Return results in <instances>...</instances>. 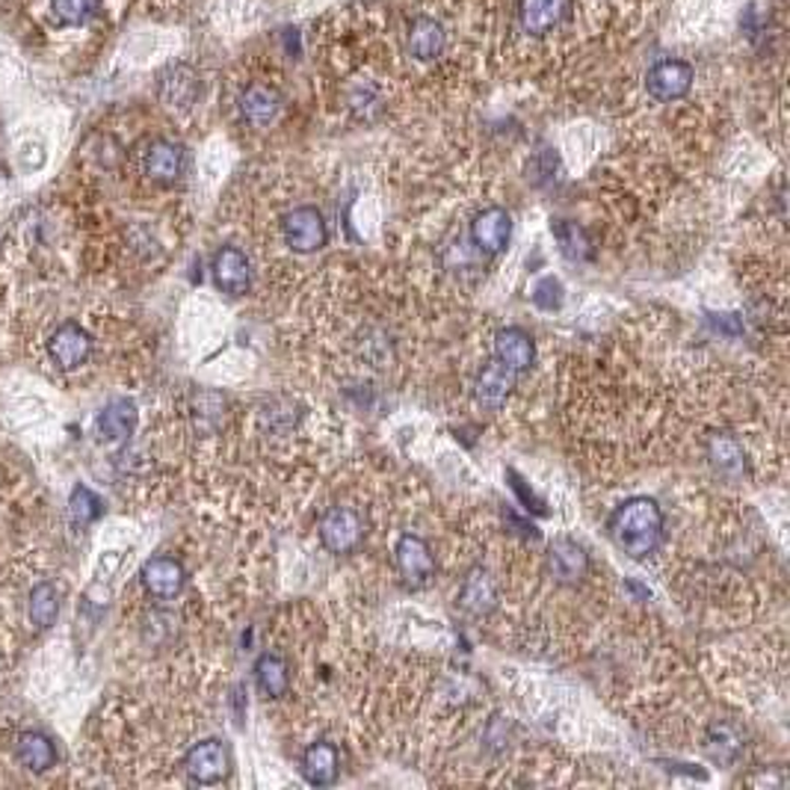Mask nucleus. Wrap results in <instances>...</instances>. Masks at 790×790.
Returning <instances> with one entry per match:
<instances>
[{"label":"nucleus","instance_id":"9b49d317","mask_svg":"<svg viewBox=\"0 0 790 790\" xmlns=\"http://www.w3.org/2000/svg\"><path fill=\"white\" fill-rule=\"evenodd\" d=\"M406 50L411 60L435 62L448 50V27L432 15H418L406 27Z\"/></svg>","mask_w":790,"mask_h":790},{"label":"nucleus","instance_id":"5701e85b","mask_svg":"<svg viewBox=\"0 0 790 790\" xmlns=\"http://www.w3.org/2000/svg\"><path fill=\"white\" fill-rule=\"evenodd\" d=\"M15 755L33 772H45L57 764V746L42 731H24L15 741Z\"/></svg>","mask_w":790,"mask_h":790},{"label":"nucleus","instance_id":"a211bd4d","mask_svg":"<svg viewBox=\"0 0 790 790\" xmlns=\"http://www.w3.org/2000/svg\"><path fill=\"white\" fill-rule=\"evenodd\" d=\"M548 569L557 581L574 586L590 574V554L574 539H557L548 548Z\"/></svg>","mask_w":790,"mask_h":790},{"label":"nucleus","instance_id":"c756f323","mask_svg":"<svg viewBox=\"0 0 790 790\" xmlns=\"http://www.w3.org/2000/svg\"><path fill=\"white\" fill-rule=\"evenodd\" d=\"M507 477L512 480V489H515V495H519L521 503H524V510L539 512V515H545V512H548V510H545V503H542V500L536 498V495H533V491L527 489V486H524V480H521L515 470H507Z\"/></svg>","mask_w":790,"mask_h":790},{"label":"nucleus","instance_id":"6ab92c4d","mask_svg":"<svg viewBox=\"0 0 790 790\" xmlns=\"http://www.w3.org/2000/svg\"><path fill=\"white\" fill-rule=\"evenodd\" d=\"M495 359L515 373L531 371L533 361H536V344H533L531 332L519 329V326L500 329L495 335Z\"/></svg>","mask_w":790,"mask_h":790},{"label":"nucleus","instance_id":"6e6552de","mask_svg":"<svg viewBox=\"0 0 790 790\" xmlns=\"http://www.w3.org/2000/svg\"><path fill=\"white\" fill-rule=\"evenodd\" d=\"M693 81H696V71H693L690 62L661 60L654 62L646 74V90L654 101L670 104V101L684 98L693 90Z\"/></svg>","mask_w":790,"mask_h":790},{"label":"nucleus","instance_id":"7ed1b4c3","mask_svg":"<svg viewBox=\"0 0 790 790\" xmlns=\"http://www.w3.org/2000/svg\"><path fill=\"white\" fill-rule=\"evenodd\" d=\"M364 519L356 507H332L321 519V545L329 554H352L364 542Z\"/></svg>","mask_w":790,"mask_h":790},{"label":"nucleus","instance_id":"aec40b11","mask_svg":"<svg viewBox=\"0 0 790 790\" xmlns=\"http://www.w3.org/2000/svg\"><path fill=\"white\" fill-rule=\"evenodd\" d=\"M300 772L302 779L309 781V785H314V788H329V785L338 781V772H340L338 750L326 741L311 743L309 750L302 752Z\"/></svg>","mask_w":790,"mask_h":790},{"label":"nucleus","instance_id":"bb28decb","mask_svg":"<svg viewBox=\"0 0 790 790\" xmlns=\"http://www.w3.org/2000/svg\"><path fill=\"white\" fill-rule=\"evenodd\" d=\"M554 237L560 243L562 258L574 260V264L592 258V243L590 237H586V231H583L578 222L557 220L554 222Z\"/></svg>","mask_w":790,"mask_h":790},{"label":"nucleus","instance_id":"39448f33","mask_svg":"<svg viewBox=\"0 0 790 790\" xmlns=\"http://www.w3.org/2000/svg\"><path fill=\"white\" fill-rule=\"evenodd\" d=\"M574 0H519V27L531 39H545L571 19Z\"/></svg>","mask_w":790,"mask_h":790},{"label":"nucleus","instance_id":"7c9ffc66","mask_svg":"<svg viewBox=\"0 0 790 790\" xmlns=\"http://www.w3.org/2000/svg\"><path fill=\"white\" fill-rule=\"evenodd\" d=\"M713 326L722 332H729V335H741V317H737V314H717V317H713Z\"/></svg>","mask_w":790,"mask_h":790},{"label":"nucleus","instance_id":"cd10ccee","mask_svg":"<svg viewBox=\"0 0 790 790\" xmlns=\"http://www.w3.org/2000/svg\"><path fill=\"white\" fill-rule=\"evenodd\" d=\"M101 512H104V503H101L95 491L86 489V486H74L71 489L69 515L74 521V527H90L92 521L101 519Z\"/></svg>","mask_w":790,"mask_h":790},{"label":"nucleus","instance_id":"412c9836","mask_svg":"<svg viewBox=\"0 0 790 790\" xmlns=\"http://www.w3.org/2000/svg\"><path fill=\"white\" fill-rule=\"evenodd\" d=\"M705 752L710 755V760L731 767L746 752V731L734 722H713L705 734Z\"/></svg>","mask_w":790,"mask_h":790},{"label":"nucleus","instance_id":"ddd939ff","mask_svg":"<svg viewBox=\"0 0 790 790\" xmlns=\"http://www.w3.org/2000/svg\"><path fill=\"white\" fill-rule=\"evenodd\" d=\"M210 272H213V284L229 297H243L252 284L249 260L237 246H222L213 260H210Z\"/></svg>","mask_w":790,"mask_h":790},{"label":"nucleus","instance_id":"a878e982","mask_svg":"<svg viewBox=\"0 0 790 790\" xmlns=\"http://www.w3.org/2000/svg\"><path fill=\"white\" fill-rule=\"evenodd\" d=\"M27 613H31V621L36 628H50L57 625V616H60V592L54 583H36L31 592V601H27Z\"/></svg>","mask_w":790,"mask_h":790},{"label":"nucleus","instance_id":"dca6fc26","mask_svg":"<svg viewBox=\"0 0 790 790\" xmlns=\"http://www.w3.org/2000/svg\"><path fill=\"white\" fill-rule=\"evenodd\" d=\"M515 380H519V373L510 371L507 364H500L498 359H489L483 364V371L477 373L474 397H477L483 409L498 411L512 394V388H515Z\"/></svg>","mask_w":790,"mask_h":790},{"label":"nucleus","instance_id":"2eb2a0df","mask_svg":"<svg viewBox=\"0 0 790 790\" xmlns=\"http://www.w3.org/2000/svg\"><path fill=\"white\" fill-rule=\"evenodd\" d=\"M48 352L62 371H74V368H81L83 361L90 359L92 335L78 323H62L60 329L50 335Z\"/></svg>","mask_w":790,"mask_h":790},{"label":"nucleus","instance_id":"f03ea898","mask_svg":"<svg viewBox=\"0 0 790 790\" xmlns=\"http://www.w3.org/2000/svg\"><path fill=\"white\" fill-rule=\"evenodd\" d=\"M281 237L300 255H311V252H321L329 241V229H326V217L321 210L302 205V208L288 210L281 217Z\"/></svg>","mask_w":790,"mask_h":790},{"label":"nucleus","instance_id":"4468645a","mask_svg":"<svg viewBox=\"0 0 790 790\" xmlns=\"http://www.w3.org/2000/svg\"><path fill=\"white\" fill-rule=\"evenodd\" d=\"M140 581L146 586L151 599H161V601H170L175 599L181 590H184V583H187V571L181 566L175 557H151L140 571Z\"/></svg>","mask_w":790,"mask_h":790},{"label":"nucleus","instance_id":"f3484780","mask_svg":"<svg viewBox=\"0 0 790 790\" xmlns=\"http://www.w3.org/2000/svg\"><path fill=\"white\" fill-rule=\"evenodd\" d=\"M158 92L170 111H190L201 92L199 74L190 66H172L158 78Z\"/></svg>","mask_w":790,"mask_h":790},{"label":"nucleus","instance_id":"393cba45","mask_svg":"<svg viewBox=\"0 0 790 790\" xmlns=\"http://www.w3.org/2000/svg\"><path fill=\"white\" fill-rule=\"evenodd\" d=\"M708 460L722 477H741L746 470V453H743L741 441L731 439L725 432L708 441Z\"/></svg>","mask_w":790,"mask_h":790},{"label":"nucleus","instance_id":"20e7f679","mask_svg":"<svg viewBox=\"0 0 790 790\" xmlns=\"http://www.w3.org/2000/svg\"><path fill=\"white\" fill-rule=\"evenodd\" d=\"M184 772L190 776L196 785H220L229 779L231 772V752L229 746L217 737L196 743L187 755H184Z\"/></svg>","mask_w":790,"mask_h":790},{"label":"nucleus","instance_id":"0eeeda50","mask_svg":"<svg viewBox=\"0 0 790 790\" xmlns=\"http://www.w3.org/2000/svg\"><path fill=\"white\" fill-rule=\"evenodd\" d=\"M237 111H241V119L252 128H270L284 111V98L272 83L252 81L237 95Z\"/></svg>","mask_w":790,"mask_h":790},{"label":"nucleus","instance_id":"1a4fd4ad","mask_svg":"<svg viewBox=\"0 0 790 790\" xmlns=\"http://www.w3.org/2000/svg\"><path fill=\"white\" fill-rule=\"evenodd\" d=\"M184 170H187V154H184V146H178L175 140L161 137V140H151L142 151V172L154 184L170 187L184 175Z\"/></svg>","mask_w":790,"mask_h":790},{"label":"nucleus","instance_id":"4be33fe9","mask_svg":"<svg viewBox=\"0 0 790 790\" xmlns=\"http://www.w3.org/2000/svg\"><path fill=\"white\" fill-rule=\"evenodd\" d=\"M137 403L133 400H113L101 409L95 427H98L104 441H128L130 432L137 430Z\"/></svg>","mask_w":790,"mask_h":790},{"label":"nucleus","instance_id":"b1692460","mask_svg":"<svg viewBox=\"0 0 790 790\" xmlns=\"http://www.w3.org/2000/svg\"><path fill=\"white\" fill-rule=\"evenodd\" d=\"M255 684L267 699H281L288 687H291V672H288V661L279 654H260L255 661Z\"/></svg>","mask_w":790,"mask_h":790},{"label":"nucleus","instance_id":"f8f14e48","mask_svg":"<svg viewBox=\"0 0 790 790\" xmlns=\"http://www.w3.org/2000/svg\"><path fill=\"white\" fill-rule=\"evenodd\" d=\"M456 604H460L468 616H477V619H480V616H491V613L498 611V583L491 578V571L483 569V566H474V569L462 578Z\"/></svg>","mask_w":790,"mask_h":790},{"label":"nucleus","instance_id":"f257e3e1","mask_svg":"<svg viewBox=\"0 0 790 790\" xmlns=\"http://www.w3.org/2000/svg\"><path fill=\"white\" fill-rule=\"evenodd\" d=\"M663 527H666V519H663L661 503L646 495L621 500L607 519V533H611L613 545L621 554H628L630 560H649L651 554L661 548Z\"/></svg>","mask_w":790,"mask_h":790},{"label":"nucleus","instance_id":"423d86ee","mask_svg":"<svg viewBox=\"0 0 790 790\" xmlns=\"http://www.w3.org/2000/svg\"><path fill=\"white\" fill-rule=\"evenodd\" d=\"M394 560H397V571H400L403 583L409 590H423L430 586L432 574H435V557L427 542L415 536V533H406L397 542L394 548Z\"/></svg>","mask_w":790,"mask_h":790},{"label":"nucleus","instance_id":"9d476101","mask_svg":"<svg viewBox=\"0 0 790 790\" xmlns=\"http://www.w3.org/2000/svg\"><path fill=\"white\" fill-rule=\"evenodd\" d=\"M510 234L512 217L503 208H486L470 220V243H474V249L489 255V258L507 249Z\"/></svg>","mask_w":790,"mask_h":790},{"label":"nucleus","instance_id":"c85d7f7f","mask_svg":"<svg viewBox=\"0 0 790 790\" xmlns=\"http://www.w3.org/2000/svg\"><path fill=\"white\" fill-rule=\"evenodd\" d=\"M531 300L536 309L542 311H557L562 305V284L554 276H545V279L533 288Z\"/></svg>","mask_w":790,"mask_h":790}]
</instances>
